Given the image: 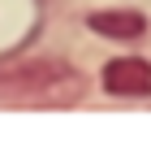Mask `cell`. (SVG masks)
Segmentation results:
<instances>
[{"instance_id": "obj_1", "label": "cell", "mask_w": 151, "mask_h": 143, "mask_svg": "<svg viewBox=\"0 0 151 143\" xmlns=\"http://www.w3.org/2000/svg\"><path fill=\"white\" fill-rule=\"evenodd\" d=\"M82 74L65 57H9L0 61V104H60L73 100Z\"/></svg>"}, {"instance_id": "obj_3", "label": "cell", "mask_w": 151, "mask_h": 143, "mask_svg": "<svg viewBox=\"0 0 151 143\" xmlns=\"http://www.w3.org/2000/svg\"><path fill=\"white\" fill-rule=\"evenodd\" d=\"M86 26L104 39H138L147 30V17L134 13V9H104V13H91Z\"/></svg>"}, {"instance_id": "obj_2", "label": "cell", "mask_w": 151, "mask_h": 143, "mask_svg": "<svg viewBox=\"0 0 151 143\" xmlns=\"http://www.w3.org/2000/svg\"><path fill=\"white\" fill-rule=\"evenodd\" d=\"M108 95H151V61L142 57H116L99 74Z\"/></svg>"}]
</instances>
